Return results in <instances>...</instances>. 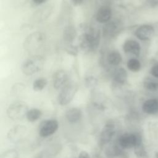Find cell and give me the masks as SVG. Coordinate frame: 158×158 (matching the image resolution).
<instances>
[{
	"mask_svg": "<svg viewBox=\"0 0 158 158\" xmlns=\"http://www.w3.org/2000/svg\"><path fill=\"white\" fill-rule=\"evenodd\" d=\"M143 86L148 92H158V79L152 76H148L143 81Z\"/></svg>",
	"mask_w": 158,
	"mask_h": 158,
	"instance_id": "19",
	"label": "cell"
},
{
	"mask_svg": "<svg viewBox=\"0 0 158 158\" xmlns=\"http://www.w3.org/2000/svg\"><path fill=\"white\" fill-rule=\"evenodd\" d=\"M123 50L126 54L139 57L141 54V47L139 42L134 40H127L123 44Z\"/></svg>",
	"mask_w": 158,
	"mask_h": 158,
	"instance_id": "11",
	"label": "cell"
},
{
	"mask_svg": "<svg viewBox=\"0 0 158 158\" xmlns=\"http://www.w3.org/2000/svg\"><path fill=\"white\" fill-rule=\"evenodd\" d=\"M134 152L136 158H149L148 153L143 143L134 148Z\"/></svg>",
	"mask_w": 158,
	"mask_h": 158,
	"instance_id": "25",
	"label": "cell"
},
{
	"mask_svg": "<svg viewBox=\"0 0 158 158\" xmlns=\"http://www.w3.org/2000/svg\"><path fill=\"white\" fill-rule=\"evenodd\" d=\"M98 79L93 75L87 76L85 79V84L88 88H94L98 85Z\"/></svg>",
	"mask_w": 158,
	"mask_h": 158,
	"instance_id": "27",
	"label": "cell"
},
{
	"mask_svg": "<svg viewBox=\"0 0 158 158\" xmlns=\"http://www.w3.org/2000/svg\"><path fill=\"white\" fill-rule=\"evenodd\" d=\"M52 7L47 6L42 9L38 10L34 14V19L37 22H41L46 19L52 13Z\"/></svg>",
	"mask_w": 158,
	"mask_h": 158,
	"instance_id": "20",
	"label": "cell"
},
{
	"mask_svg": "<svg viewBox=\"0 0 158 158\" xmlns=\"http://www.w3.org/2000/svg\"><path fill=\"white\" fill-rule=\"evenodd\" d=\"M77 36V31L73 25L67 26L63 32L64 40L67 43H72Z\"/></svg>",
	"mask_w": 158,
	"mask_h": 158,
	"instance_id": "22",
	"label": "cell"
},
{
	"mask_svg": "<svg viewBox=\"0 0 158 158\" xmlns=\"http://www.w3.org/2000/svg\"><path fill=\"white\" fill-rule=\"evenodd\" d=\"M127 80L128 73L124 68L120 67L114 71L113 75V81L116 85H123L127 82Z\"/></svg>",
	"mask_w": 158,
	"mask_h": 158,
	"instance_id": "18",
	"label": "cell"
},
{
	"mask_svg": "<svg viewBox=\"0 0 158 158\" xmlns=\"http://www.w3.org/2000/svg\"><path fill=\"white\" fill-rule=\"evenodd\" d=\"M43 115L42 111L37 108H32L29 109L27 113L26 118L30 122H34L39 120Z\"/></svg>",
	"mask_w": 158,
	"mask_h": 158,
	"instance_id": "23",
	"label": "cell"
},
{
	"mask_svg": "<svg viewBox=\"0 0 158 158\" xmlns=\"http://www.w3.org/2000/svg\"><path fill=\"white\" fill-rule=\"evenodd\" d=\"M44 64V58L40 55H35L23 62L21 70L26 75H32L40 72L43 68Z\"/></svg>",
	"mask_w": 158,
	"mask_h": 158,
	"instance_id": "2",
	"label": "cell"
},
{
	"mask_svg": "<svg viewBox=\"0 0 158 158\" xmlns=\"http://www.w3.org/2000/svg\"><path fill=\"white\" fill-rule=\"evenodd\" d=\"M149 74L151 76L158 79V62L154 64L149 70Z\"/></svg>",
	"mask_w": 158,
	"mask_h": 158,
	"instance_id": "30",
	"label": "cell"
},
{
	"mask_svg": "<svg viewBox=\"0 0 158 158\" xmlns=\"http://www.w3.org/2000/svg\"><path fill=\"white\" fill-rule=\"evenodd\" d=\"M127 67L132 72H138L141 69V63L137 58L132 57L128 60Z\"/></svg>",
	"mask_w": 158,
	"mask_h": 158,
	"instance_id": "24",
	"label": "cell"
},
{
	"mask_svg": "<svg viewBox=\"0 0 158 158\" xmlns=\"http://www.w3.org/2000/svg\"><path fill=\"white\" fill-rule=\"evenodd\" d=\"M78 91V85L73 82H69L64 86L57 96V102L60 106L69 104L75 97Z\"/></svg>",
	"mask_w": 158,
	"mask_h": 158,
	"instance_id": "5",
	"label": "cell"
},
{
	"mask_svg": "<svg viewBox=\"0 0 158 158\" xmlns=\"http://www.w3.org/2000/svg\"><path fill=\"white\" fill-rule=\"evenodd\" d=\"M100 38L101 33L98 29L88 28L80 36V46L83 51L87 52L95 51L99 44Z\"/></svg>",
	"mask_w": 158,
	"mask_h": 158,
	"instance_id": "1",
	"label": "cell"
},
{
	"mask_svg": "<svg viewBox=\"0 0 158 158\" xmlns=\"http://www.w3.org/2000/svg\"><path fill=\"white\" fill-rule=\"evenodd\" d=\"M0 158H19V153L14 149H7L1 154Z\"/></svg>",
	"mask_w": 158,
	"mask_h": 158,
	"instance_id": "28",
	"label": "cell"
},
{
	"mask_svg": "<svg viewBox=\"0 0 158 158\" xmlns=\"http://www.w3.org/2000/svg\"><path fill=\"white\" fill-rule=\"evenodd\" d=\"M28 106L23 101H15L10 104L7 109V116L12 120H19L26 117Z\"/></svg>",
	"mask_w": 158,
	"mask_h": 158,
	"instance_id": "4",
	"label": "cell"
},
{
	"mask_svg": "<svg viewBox=\"0 0 158 158\" xmlns=\"http://www.w3.org/2000/svg\"><path fill=\"white\" fill-rule=\"evenodd\" d=\"M48 81L44 78H39L35 80L33 83V89L35 91L43 90L46 86Z\"/></svg>",
	"mask_w": 158,
	"mask_h": 158,
	"instance_id": "26",
	"label": "cell"
},
{
	"mask_svg": "<svg viewBox=\"0 0 158 158\" xmlns=\"http://www.w3.org/2000/svg\"><path fill=\"white\" fill-rule=\"evenodd\" d=\"M46 36L41 31H35L27 36L23 42L25 51L32 52L38 50L45 43Z\"/></svg>",
	"mask_w": 158,
	"mask_h": 158,
	"instance_id": "3",
	"label": "cell"
},
{
	"mask_svg": "<svg viewBox=\"0 0 158 158\" xmlns=\"http://www.w3.org/2000/svg\"><path fill=\"white\" fill-rule=\"evenodd\" d=\"M78 158H90V156L86 151H81L78 156Z\"/></svg>",
	"mask_w": 158,
	"mask_h": 158,
	"instance_id": "32",
	"label": "cell"
},
{
	"mask_svg": "<svg viewBox=\"0 0 158 158\" xmlns=\"http://www.w3.org/2000/svg\"><path fill=\"white\" fill-rule=\"evenodd\" d=\"M61 148L60 145L59 144H51L39 152L34 158H54L60 152Z\"/></svg>",
	"mask_w": 158,
	"mask_h": 158,
	"instance_id": "15",
	"label": "cell"
},
{
	"mask_svg": "<svg viewBox=\"0 0 158 158\" xmlns=\"http://www.w3.org/2000/svg\"><path fill=\"white\" fill-rule=\"evenodd\" d=\"M112 15L111 8L108 6H102L98 10L96 19L99 23H106L110 21Z\"/></svg>",
	"mask_w": 158,
	"mask_h": 158,
	"instance_id": "16",
	"label": "cell"
},
{
	"mask_svg": "<svg viewBox=\"0 0 158 158\" xmlns=\"http://www.w3.org/2000/svg\"><path fill=\"white\" fill-rule=\"evenodd\" d=\"M107 60L110 65L118 66L122 63V57L118 51H112L109 53Z\"/></svg>",
	"mask_w": 158,
	"mask_h": 158,
	"instance_id": "21",
	"label": "cell"
},
{
	"mask_svg": "<svg viewBox=\"0 0 158 158\" xmlns=\"http://www.w3.org/2000/svg\"><path fill=\"white\" fill-rule=\"evenodd\" d=\"M69 75L62 69L57 70L52 76V85L56 89H61L69 83Z\"/></svg>",
	"mask_w": 158,
	"mask_h": 158,
	"instance_id": "9",
	"label": "cell"
},
{
	"mask_svg": "<svg viewBox=\"0 0 158 158\" xmlns=\"http://www.w3.org/2000/svg\"><path fill=\"white\" fill-rule=\"evenodd\" d=\"M144 113L148 115H154L158 113V99L149 98L144 101L141 107Z\"/></svg>",
	"mask_w": 158,
	"mask_h": 158,
	"instance_id": "14",
	"label": "cell"
},
{
	"mask_svg": "<svg viewBox=\"0 0 158 158\" xmlns=\"http://www.w3.org/2000/svg\"><path fill=\"white\" fill-rule=\"evenodd\" d=\"M65 117L69 123H77L82 118V111L80 108L72 107L65 112Z\"/></svg>",
	"mask_w": 158,
	"mask_h": 158,
	"instance_id": "17",
	"label": "cell"
},
{
	"mask_svg": "<svg viewBox=\"0 0 158 158\" xmlns=\"http://www.w3.org/2000/svg\"><path fill=\"white\" fill-rule=\"evenodd\" d=\"M122 30V25L117 21H109L103 27V35L107 38H114Z\"/></svg>",
	"mask_w": 158,
	"mask_h": 158,
	"instance_id": "10",
	"label": "cell"
},
{
	"mask_svg": "<svg viewBox=\"0 0 158 158\" xmlns=\"http://www.w3.org/2000/svg\"><path fill=\"white\" fill-rule=\"evenodd\" d=\"M59 128V122L56 119H49L44 122L39 129V135L42 138H47L54 135Z\"/></svg>",
	"mask_w": 158,
	"mask_h": 158,
	"instance_id": "8",
	"label": "cell"
},
{
	"mask_svg": "<svg viewBox=\"0 0 158 158\" xmlns=\"http://www.w3.org/2000/svg\"><path fill=\"white\" fill-rule=\"evenodd\" d=\"M71 1H72V4L74 6H80L81 4H83V2H84L85 0H71Z\"/></svg>",
	"mask_w": 158,
	"mask_h": 158,
	"instance_id": "33",
	"label": "cell"
},
{
	"mask_svg": "<svg viewBox=\"0 0 158 158\" xmlns=\"http://www.w3.org/2000/svg\"><path fill=\"white\" fill-rule=\"evenodd\" d=\"M27 132L26 127L21 125L14 126L11 128L7 133V138L12 141H20Z\"/></svg>",
	"mask_w": 158,
	"mask_h": 158,
	"instance_id": "13",
	"label": "cell"
},
{
	"mask_svg": "<svg viewBox=\"0 0 158 158\" xmlns=\"http://www.w3.org/2000/svg\"><path fill=\"white\" fill-rule=\"evenodd\" d=\"M156 33L155 27L148 23H144L139 25L135 31V36L142 41H148L151 40Z\"/></svg>",
	"mask_w": 158,
	"mask_h": 158,
	"instance_id": "7",
	"label": "cell"
},
{
	"mask_svg": "<svg viewBox=\"0 0 158 158\" xmlns=\"http://www.w3.org/2000/svg\"><path fill=\"white\" fill-rule=\"evenodd\" d=\"M115 134V125L113 123H108L103 128L101 135H100V142L102 144H107L110 143Z\"/></svg>",
	"mask_w": 158,
	"mask_h": 158,
	"instance_id": "12",
	"label": "cell"
},
{
	"mask_svg": "<svg viewBox=\"0 0 158 158\" xmlns=\"http://www.w3.org/2000/svg\"><path fill=\"white\" fill-rule=\"evenodd\" d=\"M67 52L73 56H75L77 52H78V50H77V48L75 47V46H73L72 45H70L69 47H68V49H67Z\"/></svg>",
	"mask_w": 158,
	"mask_h": 158,
	"instance_id": "31",
	"label": "cell"
},
{
	"mask_svg": "<svg viewBox=\"0 0 158 158\" xmlns=\"http://www.w3.org/2000/svg\"><path fill=\"white\" fill-rule=\"evenodd\" d=\"M143 3L146 7L152 9L158 6V0H143Z\"/></svg>",
	"mask_w": 158,
	"mask_h": 158,
	"instance_id": "29",
	"label": "cell"
},
{
	"mask_svg": "<svg viewBox=\"0 0 158 158\" xmlns=\"http://www.w3.org/2000/svg\"><path fill=\"white\" fill-rule=\"evenodd\" d=\"M48 0H32L33 2L36 5H41L46 2Z\"/></svg>",
	"mask_w": 158,
	"mask_h": 158,
	"instance_id": "34",
	"label": "cell"
},
{
	"mask_svg": "<svg viewBox=\"0 0 158 158\" xmlns=\"http://www.w3.org/2000/svg\"><path fill=\"white\" fill-rule=\"evenodd\" d=\"M143 143L141 136L136 133H125L118 138V146L123 149L134 148L138 144Z\"/></svg>",
	"mask_w": 158,
	"mask_h": 158,
	"instance_id": "6",
	"label": "cell"
}]
</instances>
